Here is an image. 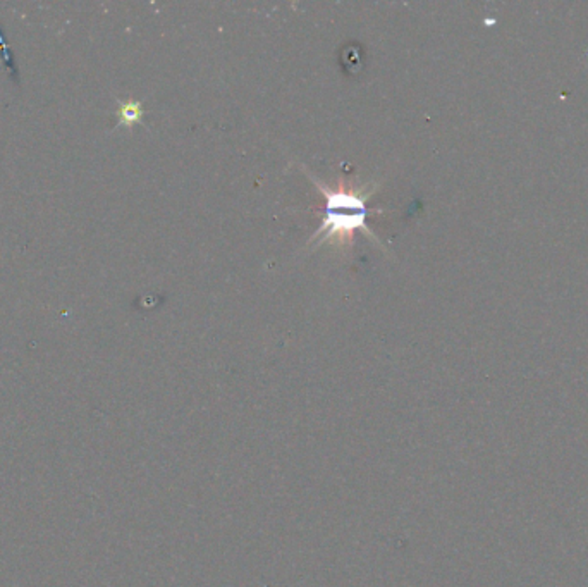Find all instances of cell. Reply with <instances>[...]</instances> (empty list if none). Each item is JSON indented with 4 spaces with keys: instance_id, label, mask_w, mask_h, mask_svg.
Returning <instances> with one entry per match:
<instances>
[{
    "instance_id": "7a4b0ae2",
    "label": "cell",
    "mask_w": 588,
    "mask_h": 587,
    "mask_svg": "<svg viewBox=\"0 0 588 587\" xmlns=\"http://www.w3.org/2000/svg\"><path fill=\"white\" fill-rule=\"evenodd\" d=\"M143 119V104L139 100H117V126H135Z\"/></svg>"
},
{
    "instance_id": "6da1fadb",
    "label": "cell",
    "mask_w": 588,
    "mask_h": 587,
    "mask_svg": "<svg viewBox=\"0 0 588 587\" xmlns=\"http://www.w3.org/2000/svg\"><path fill=\"white\" fill-rule=\"evenodd\" d=\"M301 169L318 188L324 198V207L315 209V211H324V219L320 222V228L308 240V244L313 247V250L320 248L324 243H331L337 248L351 247L356 231H365L370 240L379 243V247L386 250L379 238L373 235L372 229L366 224V218L373 214L366 207V202L375 193L379 183L373 181L366 186L353 188L346 184L344 180H339L337 186L331 188L322 183L317 176H313L304 166H301Z\"/></svg>"
}]
</instances>
